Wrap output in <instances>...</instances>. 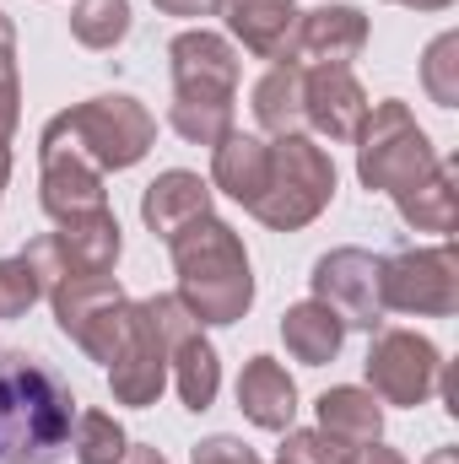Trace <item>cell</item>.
<instances>
[{
	"label": "cell",
	"instance_id": "cell-18",
	"mask_svg": "<svg viewBox=\"0 0 459 464\" xmlns=\"http://www.w3.org/2000/svg\"><path fill=\"white\" fill-rule=\"evenodd\" d=\"M238 411L265 427V432H287L298 416V383L276 356H249L238 372Z\"/></svg>",
	"mask_w": 459,
	"mask_h": 464
},
{
	"label": "cell",
	"instance_id": "cell-34",
	"mask_svg": "<svg viewBox=\"0 0 459 464\" xmlns=\"http://www.w3.org/2000/svg\"><path fill=\"white\" fill-rule=\"evenodd\" d=\"M124 464H168V459H162V449H151V443H130Z\"/></svg>",
	"mask_w": 459,
	"mask_h": 464
},
{
	"label": "cell",
	"instance_id": "cell-2",
	"mask_svg": "<svg viewBox=\"0 0 459 464\" xmlns=\"http://www.w3.org/2000/svg\"><path fill=\"white\" fill-rule=\"evenodd\" d=\"M173 270H179V303L195 324H238L254 303V270L238 243V232L217 217H200L168 237Z\"/></svg>",
	"mask_w": 459,
	"mask_h": 464
},
{
	"label": "cell",
	"instance_id": "cell-20",
	"mask_svg": "<svg viewBox=\"0 0 459 464\" xmlns=\"http://www.w3.org/2000/svg\"><path fill=\"white\" fill-rule=\"evenodd\" d=\"M314 411H319V432L346 443V449H367V443L384 438V405H378L373 389H356V383L325 389Z\"/></svg>",
	"mask_w": 459,
	"mask_h": 464
},
{
	"label": "cell",
	"instance_id": "cell-23",
	"mask_svg": "<svg viewBox=\"0 0 459 464\" xmlns=\"http://www.w3.org/2000/svg\"><path fill=\"white\" fill-rule=\"evenodd\" d=\"M168 372H173L179 400H184L190 411H211V400H217V389H222V362H217V346H211L200 330L173 346Z\"/></svg>",
	"mask_w": 459,
	"mask_h": 464
},
{
	"label": "cell",
	"instance_id": "cell-22",
	"mask_svg": "<svg viewBox=\"0 0 459 464\" xmlns=\"http://www.w3.org/2000/svg\"><path fill=\"white\" fill-rule=\"evenodd\" d=\"M254 119L265 135H298V124H303V65H270L254 82Z\"/></svg>",
	"mask_w": 459,
	"mask_h": 464
},
{
	"label": "cell",
	"instance_id": "cell-32",
	"mask_svg": "<svg viewBox=\"0 0 459 464\" xmlns=\"http://www.w3.org/2000/svg\"><path fill=\"white\" fill-rule=\"evenodd\" d=\"M162 16H217L222 0H151Z\"/></svg>",
	"mask_w": 459,
	"mask_h": 464
},
{
	"label": "cell",
	"instance_id": "cell-33",
	"mask_svg": "<svg viewBox=\"0 0 459 464\" xmlns=\"http://www.w3.org/2000/svg\"><path fill=\"white\" fill-rule=\"evenodd\" d=\"M351 464H405V459L384 443H367V449H351Z\"/></svg>",
	"mask_w": 459,
	"mask_h": 464
},
{
	"label": "cell",
	"instance_id": "cell-26",
	"mask_svg": "<svg viewBox=\"0 0 459 464\" xmlns=\"http://www.w3.org/2000/svg\"><path fill=\"white\" fill-rule=\"evenodd\" d=\"M71 449H76V464H124L130 438H124V427L109 411H87L71 427Z\"/></svg>",
	"mask_w": 459,
	"mask_h": 464
},
{
	"label": "cell",
	"instance_id": "cell-28",
	"mask_svg": "<svg viewBox=\"0 0 459 464\" xmlns=\"http://www.w3.org/2000/svg\"><path fill=\"white\" fill-rule=\"evenodd\" d=\"M22 114V82H16V27L0 11V146H11V130Z\"/></svg>",
	"mask_w": 459,
	"mask_h": 464
},
{
	"label": "cell",
	"instance_id": "cell-3",
	"mask_svg": "<svg viewBox=\"0 0 459 464\" xmlns=\"http://www.w3.org/2000/svg\"><path fill=\"white\" fill-rule=\"evenodd\" d=\"M173 60V109L168 124L195 140L217 146L232 130V98H238V49L211 27H190L168 44Z\"/></svg>",
	"mask_w": 459,
	"mask_h": 464
},
{
	"label": "cell",
	"instance_id": "cell-25",
	"mask_svg": "<svg viewBox=\"0 0 459 464\" xmlns=\"http://www.w3.org/2000/svg\"><path fill=\"white\" fill-rule=\"evenodd\" d=\"M71 38L82 49H114L130 38V0H76L71 5Z\"/></svg>",
	"mask_w": 459,
	"mask_h": 464
},
{
	"label": "cell",
	"instance_id": "cell-19",
	"mask_svg": "<svg viewBox=\"0 0 459 464\" xmlns=\"http://www.w3.org/2000/svg\"><path fill=\"white\" fill-rule=\"evenodd\" d=\"M265 173H270V146L259 135H243V130H228L217 146H211V184L232 195L243 211L259 200L265 189Z\"/></svg>",
	"mask_w": 459,
	"mask_h": 464
},
{
	"label": "cell",
	"instance_id": "cell-37",
	"mask_svg": "<svg viewBox=\"0 0 459 464\" xmlns=\"http://www.w3.org/2000/svg\"><path fill=\"white\" fill-rule=\"evenodd\" d=\"M276 464H287V459H276Z\"/></svg>",
	"mask_w": 459,
	"mask_h": 464
},
{
	"label": "cell",
	"instance_id": "cell-31",
	"mask_svg": "<svg viewBox=\"0 0 459 464\" xmlns=\"http://www.w3.org/2000/svg\"><path fill=\"white\" fill-rule=\"evenodd\" d=\"M195 464H259V459H254L249 443H238V438H228V432H217V438L195 443Z\"/></svg>",
	"mask_w": 459,
	"mask_h": 464
},
{
	"label": "cell",
	"instance_id": "cell-13",
	"mask_svg": "<svg viewBox=\"0 0 459 464\" xmlns=\"http://www.w3.org/2000/svg\"><path fill=\"white\" fill-rule=\"evenodd\" d=\"M38 151H44V189H38V200H44V211H49L54 222L103 211V173H98L76 146L44 135Z\"/></svg>",
	"mask_w": 459,
	"mask_h": 464
},
{
	"label": "cell",
	"instance_id": "cell-16",
	"mask_svg": "<svg viewBox=\"0 0 459 464\" xmlns=\"http://www.w3.org/2000/svg\"><path fill=\"white\" fill-rule=\"evenodd\" d=\"M367 44V16L356 5H319L298 16V44H292V65H351Z\"/></svg>",
	"mask_w": 459,
	"mask_h": 464
},
{
	"label": "cell",
	"instance_id": "cell-17",
	"mask_svg": "<svg viewBox=\"0 0 459 464\" xmlns=\"http://www.w3.org/2000/svg\"><path fill=\"white\" fill-rule=\"evenodd\" d=\"M211 184L200 179V173H184V168H168V173H157L151 184H146V195H141V222L151 227V237H173V232H184L190 222H200V217H211Z\"/></svg>",
	"mask_w": 459,
	"mask_h": 464
},
{
	"label": "cell",
	"instance_id": "cell-24",
	"mask_svg": "<svg viewBox=\"0 0 459 464\" xmlns=\"http://www.w3.org/2000/svg\"><path fill=\"white\" fill-rule=\"evenodd\" d=\"M395 206H400V217H405L416 232H444V237H449V232L459 227L454 168H449V162H438V173H433L427 184H416L411 195H400Z\"/></svg>",
	"mask_w": 459,
	"mask_h": 464
},
{
	"label": "cell",
	"instance_id": "cell-27",
	"mask_svg": "<svg viewBox=\"0 0 459 464\" xmlns=\"http://www.w3.org/2000/svg\"><path fill=\"white\" fill-rule=\"evenodd\" d=\"M422 87L438 109L459 103V33H438L422 54Z\"/></svg>",
	"mask_w": 459,
	"mask_h": 464
},
{
	"label": "cell",
	"instance_id": "cell-10",
	"mask_svg": "<svg viewBox=\"0 0 459 464\" xmlns=\"http://www.w3.org/2000/svg\"><path fill=\"white\" fill-rule=\"evenodd\" d=\"M22 259L38 270L44 292L65 276H114L119 259V222L114 211H87V217H71L60 222V232H44L22 248Z\"/></svg>",
	"mask_w": 459,
	"mask_h": 464
},
{
	"label": "cell",
	"instance_id": "cell-7",
	"mask_svg": "<svg viewBox=\"0 0 459 464\" xmlns=\"http://www.w3.org/2000/svg\"><path fill=\"white\" fill-rule=\"evenodd\" d=\"M330 195H336V162H330V151L314 146L308 135H276L265 189H259V200L249 211L265 227L298 232L330 206Z\"/></svg>",
	"mask_w": 459,
	"mask_h": 464
},
{
	"label": "cell",
	"instance_id": "cell-5",
	"mask_svg": "<svg viewBox=\"0 0 459 464\" xmlns=\"http://www.w3.org/2000/svg\"><path fill=\"white\" fill-rule=\"evenodd\" d=\"M438 151L433 140L422 135V124L411 119L405 103H367V119L356 130V179L367 189H384V195H411L416 184H427L438 173Z\"/></svg>",
	"mask_w": 459,
	"mask_h": 464
},
{
	"label": "cell",
	"instance_id": "cell-6",
	"mask_svg": "<svg viewBox=\"0 0 459 464\" xmlns=\"http://www.w3.org/2000/svg\"><path fill=\"white\" fill-rule=\"evenodd\" d=\"M44 135L76 146L98 173H124V168H135V162L151 151V140H157V119L146 114L135 98L109 92V98H87V103L54 114L49 124H44Z\"/></svg>",
	"mask_w": 459,
	"mask_h": 464
},
{
	"label": "cell",
	"instance_id": "cell-9",
	"mask_svg": "<svg viewBox=\"0 0 459 464\" xmlns=\"http://www.w3.org/2000/svg\"><path fill=\"white\" fill-rule=\"evenodd\" d=\"M378 292H384V314L449 319L459 308V254H454V243L411 248V254L378 259Z\"/></svg>",
	"mask_w": 459,
	"mask_h": 464
},
{
	"label": "cell",
	"instance_id": "cell-21",
	"mask_svg": "<svg viewBox=\"0 0 459 464\" xmlns=\"http://www.w3.org/2000/svg\"><path fill=\"white\" fill-rule=\"evenodd\" d=\"M281 341L287 351L303 362V367H325V362H336L346 346V324L325 308V303H298V308H287L281 314Z\"/></svg>",
	"mask_w": 459,
	"mask_h": 464
},
{
	"label": "cell",
	"instance_id": "cell-4",
	"mask_svg": "<svg viewBox=\"0 0 459 464\" xmlns=\"http://www.w3.org/2000/svg\"><path fill=\"white\" fill-rule=\"evenodd\" d=\"M195 330H200V324L190 319V308H184L173 292L135 303L130 335H124V346H119L114 362H109V389H114L119 405H135V411L157 405V394H162V383H168L173 346H179L184 335H195Z\"/></svg>",
	"mask_w": 459,
	"mask_h": 464
},
{
	"label": "cell",
	"instance_id": "cell-35",
	"mask_svg": "<svg viewBox=\"0 0 459 464\" xmlns=\"http://www.w3.org/2000/svg\"><path fill=\"white\" fill-rule=\"evenodd\" d=\"M400 5H411V11H449L454 0H400Z\"/></svg>",
	"mask_w": 459,
	"mask_h": 464
},
{
	"label": "cell",
	"instance_id": "cell-12",
	"mask_svg": "<svg viewBox=\"0 0 459 464\" xmlns=\"http://www.w3.org/2000/svg\"><path fill=\"white\" fill-rule=\"evenodd\" d=\"M314 303H325L346 330H378L384 324V292H378V259L367 248H330L314 265Z\"/></svg>",
	"mask_w": 459,
	"mask_h": 464
},
{
	"label": "cell",
	"instance_id": "cell-36",
	"mask_svg": "<svg viewBox=\"0 0 459 464\" xmlns=\"http://www.w3.org/2000/svg\"><path fill=\"white\" fill-rule=\"evenodd\" d=\"M422 464H459V449H438V454H427Z\"/></svg>",
	"mask_w": 459,
	"mask_h": 464
},
{
	"label": "cell",
	"instance_id": "cell-14",
	"mask_svg": "<svg viewBox=\"0 0 459 464\" xmlns=\"http://www.w3.org/2000/svg\"><path fill=\"white\" fill-rule=\"evenodd\" d=\"M367 119V92L346 65H308L303 71V124L330 140H356Z\"/></svg>",
	"mask_w": 459,
	"mask_h": 464
},
{
	"label": "cell",
	"instance_id": "cell-15",
	"mask_svg": "<svg viewBox=\"0 0 459 464\" xmlns=\"http://www.w3.org/2000/svg\"><path fill=\"white\" fill-rule=\"evenodd\" d=\"M228 16V33L254 54V60H276V65H292V44H298V5L292 0H222Z\"/></svg>",
	"mask_w": 459,
	"mask_h": 464
},
{
	"label": "cell",
	"instance_id": "cell-29",
	"mask_svg": "<svg viewBox=\"0 0 459 464\" xmlns=\"http://www.w3.org/2000/svg\"><path fill=\"white\" fill-rule=\"evenodd\" d=\"M44 297V281H38V270L16 254V259H0V319H16V314H27L33 303Z\"/></svg>",
	"mask_w": 459,
	"mask_h": 464
},
{
	"label": "cell",
	"instance_id": "cell-1",
	"mask_svg": "<svg viewBox=\"0 0 459 464\" xmlns=\"http://www.w3.org/2000/svg\"><path fill=\"white\" fill-rule=\"evenodd\" d=\"M71 383L27 351H0V464H54L71 443Z\"/></svg>",
	"mask_w": 459,
	"mask_h": 464
},
{
	"label": "cell",
	"instance_id": "cell-30",
	"mask_svg": "<svg viewBox=\"0 0 459 464\" xmlns=\"http://www.w3.org/2000/svg\"><path fill=\"white\" fill-rule=\"evenodd\" d=\"M281 459L287 464H351V449L336 443V438H325L319 427H314V432H292V427H287Z\"/></svg>",
	"mask_w": 459,
	"mask_h": 464
},
{
	"label": "cell",
	"instance_id": "cell-11",
	"mask_svg": "<svg viewBox=\"0 0 459 464\" xmlns=\"http://www.w3.org/2000/svg\"><path fill=\"white\" fill-rule=\"evenodd\" d=\"M367 383H373L378 405H427L444 383V351L427 335L384 330L367 351Z\"/></svg>",
	"mask_w": 459,
	"mask_h": 464
},
{
	"label": "cell",
	"instance_id": "cell-8",
	"mask_svg": "<svg viewBox=\"0 0 459 464\" xmlns=\"http://www.w3.org/2000/svg\"><path fill=\"white\" fill-rule=\"evenodd\" d=\"M44 297L54 303L60 330L87 351L93 362H103V367L114 362V351L130 335V314H135V303L119 292L114 276H65Z\"/></svg>",
	"mask_w": 459,
	"mask_h": 464
}]
</instances>
